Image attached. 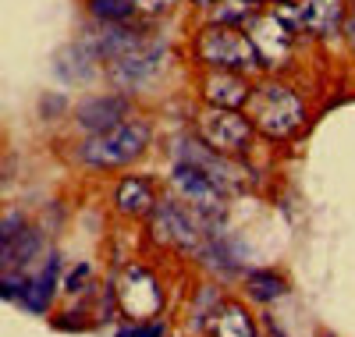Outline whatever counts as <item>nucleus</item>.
<instances>
[{
	"mask_svg": "<svg viewBox=\"0 0 355 337\" xmlns=\"http://www.w3.org/2000/svg\"><path fill=\"white\" fill-rule=\"evenodd\" d=\"M153 142V121L150 117H128L117 128L85 135V142L75 149V160L85 171H121L132 167Z\"/></svg>",
	"mask_w": 355,
	"mask_h": 337,
	"instance_id": "nucleus-1",
	"label": "nucleus"
},
{
	"mask_svg": "<svg viewBox=\"0 0 355 337\" xmlns=\"http://www.w3.org/2000/svg\"><path fill=\"white\" fill-rule=\"evenodd\" d=\"M249 107H252L256 132H263L266 139L284 142L306 128V103L291 85H281V82L256 85L249 96Z\"/></svg>",
	"mask_w": 355,
	"mask_h": 337,
	"instance_id": "nucleus-2",
	"label": "nucleus"
},
{
	"mask_svg": "<svg viewBox=\"0 0 355 337\" xmlns=\"http://www.w3.org/2000/svg\"><path fill=\"white\" fill-rule=\"evenodd\" d=\"M196 60L210 71H239V75L259 68L252 40L231 25H202L196 33Z\"/></svg>",
	"mask_w": 355,
	"mask_h": 337,
	"instance_id": "nucleus-3",
	"label": "nucleus"
},
{
	"mask_svg": "<svg viewBox=\"0 0 355 337\" xmlns=\"http://www.w3.org/2000/svg\"><path fill=\"white\" fill-rule=\"evenodd\" d=\"M153 234L174 249H199L206 238L217 234V224H210L185 199H164L153 206Z\"/></svg>",
	"mask_w": 355,
	"mask_h": 337,
	"instance_id": "nucleus-4",
	"label": "nucleus"
},
{
	"mask_svg": "<svg viewBox=\"0 0 355 337\" xmlns=\"http://www.w3.org/2000/svg\"><path fill=\"white\" fill-rule=\"evenodd\" d=\"M199 139L224 153V157H245L252 139H256V125L252 117H245L242 110H227V107H202L196 117Z\"/></svg>",
	"mask_w": 355,
	"mask_h": 337,
	"instance_id": "nucleus-5",
	"label": "nucleus"
},
{
	"mask_svg": "<svg viewBox=\"0 0 355 337\" xmlns=\"http://www.w3.org/2000/svg\"><path fill=\"white\" fill-rule=\"evenodd\" d=\"M171 157L174 164H189V167H199L206 178H214L217 185L231 196L239 189V167H234V157H224V153L210 149L202 139H192V135H178L171 142Z\"/></svg>",
	"mask_w": 355,
	"mask_h": 337,
	"instance_id": "nucleus-6",
	"label": "nucleus"
},
{
	"mask_svg": "<svg viewBox=\"0 0 355 337\" xmlns=\"http://www.w3.org/2000/svg\"><path fill=\"white\" fill-rule=\"evenodd\" d=\"M164 57H167L164 40L150 36L139 50H132V53H125V57L110 60V64H107V75L114 78V85L121 89V93H135V89H142L146 82H150V78L160 71Z\"/></svg>",
	"mask_w": 355,
	"mask_h": 337,
	"instance_id": "nucleus-7",
	"label": "nucleus"
},
{
	"mask_svg": "<svg viewBox=\"0 0 355 337\" xmlns=\"http://www.w3.org/2000/svg\"><path fill=\"white\" fill-rule=\"evenodd\" d=\"M132 117V93H96V96H82L75 107V128L85 135H100L117 128L121 121Z\"/></svg>",
	"mask_w": 355,
	"mask_h": 337,
	"instance_id": "nucleus-8",
	"label": "nucleus"
},
{
	"mask_svg": "<svg viewBox=\"0 0 355 337\" xmlns=\"http://www.w3.org/2000/svg\"><path fill=\"white\" fill-rule=\"evenodd\" d=\"M171 181H174V189L182 192V199H185V202H192V206H196V209H199L210 224H220V221H224V199H227V192L217 185L214 178H206L199 167L174 164Z\"/></svg>",
	"mask_w": 355,
	"mask_h": 337,
	"instance_id": "nucleus-9",
	"label": "nucleus"
},
{
	"mask_svg": "<svg viewBox=\"0 0 355 337\" xmlns=\"http://www.w3.org/2000/svg\"><path fill=\"white\" fill-rule=\"evenodd\" d=\"M146 40H150V33H142L139 25L128 21V25H103V28H96L93 36L78 40V46L93 57V60H103V64H110V60L139 50Z\"/></svg>",
	"mask_w": 355,
	"mask_h": 337,
	"instance_id": "nucleus-10",
	"label": "nucleus"
},
{
	"mask_svg": "<svg viewBox=\"0 0 355 337\" xmlns=\"http://www.w3.org/2000/svg\"><path fill=\"white\" fill-rule=\"evenodd\" d=\"M199 96L206 107H227V110H242L252 96V85L239 71H206L199 82Z\"/></svg>",
	"mask_w": 355,
	"mask_h": 337,
	"instance_id": "nucleus-11",
	"label": "nucleus"
},
{
	"mask_svg": "<svg viewBox=\"0 0 355 337\" xmlns=\"http://www.w3.org/2000/svg\"><path fill=\"white\" fill-rule=\"evenodd\" d=\"M249 40H252V46H256L259 68H263V64H277V60L288 53V46H291V28H288L277 15H266V18H256Z\"/></svg>",
	"mask_w": 355,
	"mask_h": 337,
	"instance_id": "nucleus-12",
	"label": "nucleus"
},
{
	"mask_svg": "<svg viewBox=\"0 0 355 337\" xmlns=\"http://www.w3.org/2000/svg\"><path fill=\"white\" fill-rule=\"evenodd\" d=\"M153 206H157L153 181L142 174L121 178V185L114 189V209L125 213V217H146V213H153Z\"/></svg>",
	"mask_w": 355,
	"mask_h": 337,
	"instance_id": "nucleus-13",
	"label": "nucleus"
},
{
	"mask_svg": "<svg viewBox=\"0 0 355 337\" xmlns=\"http://www.w3.org/2000/svg\"><path fill=\"white\" fill-rule=\"evenodd\" d=\"M40 249H43V238H40L36 227L15 231V234L4 241V249H0V270H4V273H21L25 266L36 263Z\"/></svg>",
	"mask_w": 355,
	"mask_h": 337,
	"instance_id": "nucleus-14",
	"label": "nucleus"
},
{
	"mask_svg": "<svg viewBox=\"0 0 355 337\" xmlns=\"http://www.w3.org/2000/svg\"><path fill=\"white\" fill-rule=\"evenodd\" d=\"M57 273H61V259L50 252L46 263H43V270L36 273V277H28L25 295H21V305H25L33 316H43V313L50 309V302H53V295H57Z\"/></svg>",
	"mask_w": 355,
	"mask_h": 337,
	"instance_id": "nucleus-15",
	"label": "nucleus"
},
{
	"mask_svg": "<svg viewBox=\"0 0 355 337\" xmlns=\"http://www.w3.org/2000/svg\"><path fill=\"white\" fill-rule=\"evenodd\" d=\"M295 21L309 33H338L341 25V4L338 0H299V8H295Z\"/></svg>",
	"mask_w": 355,
	"mask_h": 337,
	"instance_id": "nucleus-16",
	"label": "nucleus"
},
{
	"mask_svg": "<svg viewBox=\"0 0 355 337\" xmlns=\"http://www.w3.org/2000/svg\"><path fill=\"white\" fill-rule=\"evenodd\" d=\"M210 330L214 337H256V323L242 305H220Z\"/></svg>",
	"mask_w": 355,
	"mask_h": 337,
	"instance_id": "nucleus-17",
	"label": "nucleus"
},
{
	"mask_svg": "<svg viewBox=\"0 0 355 337\" xmlns=\"http://www.w3.org/2000/svg\"><path fill=\"white\" fill-rule=\"evenodd\" d=\"M93 71H96V60L89 57L78 43H71V46L61 53V60H57V75H61L64 82H71V85L89 82V78H93Z\"/></svg>",
	"mask_w": 355,
	"mask_h": 337,
	"instance_id": "nucleus-18",
	"label": "nucleus"
},
{
	"mask_svg": "<svg viewBox=\"0 0 355 337\" xmlns=\"http://www.w3.org/2000/svg\"><path fill=\"white\" fill-rule=\"evenodd\" d=\"M252 4L245 0H217L214 8H206V25H231V28H242L245 21H252Z\"/></svg>",
	"mask_w": 355,
	"mask_h": 337,
	"instance_id": "nucleus-19",
	"label": "nucleus"
},
{
	"mask_svg": "<svg viewBox=\"0 0 355 337\" xmlns=\"http://www.w3.org/2000/svg\"><path fill=\"white\" fill-rule=\"evenodd\" d=\"M89 15L103 25H128L135 18L132 0H89Z\"/></svg>",
	"mask_w": 355,
	"mask_h": 337,
	"instance_id": "nucleus-20",
	"label": "nucleus"
},
{
	"mask_svg": "<svg viewBox=\"0 0 355 337\" xmlns=\"http://www.w3.org/2000/svg\"><path fill=\"white\" fill-rule=\"evenodd\" d=\"M249 295L256 302H274V298L288 295V284H284V277H277V273L263 270V273H252V277H249Z\"/></svg>",
	"mask_w": 355,
	"mask_h": 337,
	"instance_id": "nucleus-21",
	"label": "nucleus"
},
{
	"mask_svg": "<svg viewBox=\"0 0 355 337\" xmlns=\"http://www.w3.org/2000/svg\"><path fill=\"white\" fill-rule=\"evenodd\" d=\"M174 4H178V0H132L135 15H142V18H160V15H167Z\"/></svg>",
	"mask_w": 355,
	"mask_h": 337,
	"instance_id": "nucleus-22",
	"label": "nucleus"
},
{
	"mask_svg": "<svg viewBox=\"0 0 355 337\" xmlns=\"http://www.w3.org/2000/svg\"><path fill=\"white\" fill-rule=\"evenodd\" d=\"M117 337H164V323H157V320H153V323H146V320H142V323L125 327Z\"/></svg>",
	"mask_w": 355,
	"mask_h": 337,
	"instance_id": "nucleus-23",
	"label": "nucleus"
},
{
	"mask_svg": "<svg viewBox=\"0 0 355 337\" xmlns=\"http://www.w3.org/2000/svg\"><path fill=\"white\" fill-rule=\"evenodd\" d=\"M89 277H93V266H89V263H78V266L71 270V277H68L64 288H68L71 295H78V291H85V281H89Z\"/></svg>",
	"mask_w": 355,
	"mask_h": 337,
	"instance_id": "nucleus-24",
	"label": "nucleus"
},
{
	"mask_svg": "<svg viewBox=\"0 0 355 337\" xmlns=\"http://www.w3.org/2000/svg\"><path fill=\"white\" fill-rule=\"evenodd\" d=\"M341 33H345L348 46L355 50V0H352V8H348V18H345V25H341Z\"/></svg>",
	"mask_w": 355,
	"mask_h": 337,
	"instance_id": "nucleus-25",
	"label": "nucleus"
},
{
	"mask_svg": "<svg viewBox=\"0 0 355 337\" xmlns=\"http://www.w3.org/2000/svg\"><path fill=\"white\" fill-rule=\"evenodd\" d=\"M192 4H196V8H214L217 0H192Z\"/></svg>",
	"mask_w": 355,
	"mask_h": 337,
	"instance_id": "nucleus-26",
	"label": "nucleus"
},
{
	"mask_svg": "<svg viewBox=\"0 0 355 337\" xmlns=\"http://www.w3.org/2000/svg\"><path fill=\"white\" fill-rule=\"evenodd\" d=\"M245 4H252V8H263V4H274V0H245Z\"/></svg>",
	"mask_w": 355,
	"mask_h": 337,
	"instance_id": "nucleus-27",
	"label": "nucleus"
},
{
	"mask_svg": "<svg viewBox=\"0 0 355 337\" xmlns=\"http://www.w3.org/2000/svg\"><path fill=\"white\" fill-rule=\"evenodd\" d=\"M4 241H8V238H4V227H0V249H4Z\"/></svg>",
	"mask_w": 355,
	"mask_h": 337,
	"instance_id": "nucleus-28",
	"label": "nucleus"
},
{
	"mask_svg": "<svg viewBox=\"0 0 355 337\" xmlns=\"http://www.w3.org/2000/svg\"><path fill=\"white\" fill-rule=\"evenodd\" d=\"M274 4H284V0H274Z\"/></svg>",
	"mask_w": 355,
	"mask_h": 337,
	"instance_id": "nucleus-29",
	"label": "nucleus"
}]
</instances>
